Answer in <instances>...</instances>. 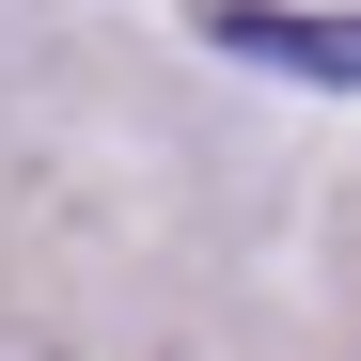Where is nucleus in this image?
<instances>
[{
  "instance_id": "nucleus-1",
  "label": "nucleus",
  "mask_w": 361,
  "mask_h": 361,
  "mask_svg": "<svg viewBox=\"0 0 361 361\" xmlns=\"http://www.w3.org/2000/svg\"><path fill=\"white\" fill-rule=\"evenodd\" d=\"M235 63H283V79H330V94H361V16H283V0H220L204 16Z\"/></svg>"
}]
</instances>
